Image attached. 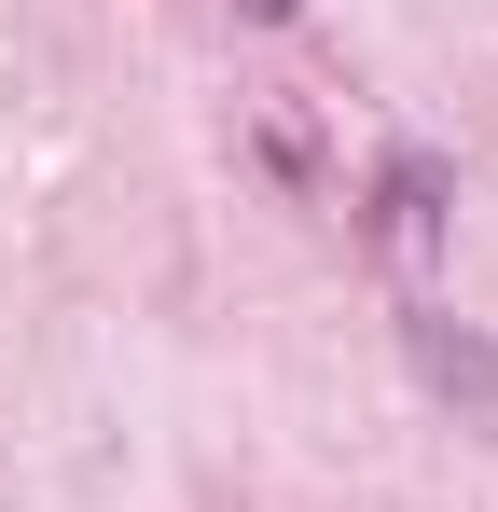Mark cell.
<instances>
[{
	"instance_id": "cell-1",
	"label": "cell",
	"mask_w": 498,
	"mask_h": 512,
	"mask_svg": "<svg viewBox=\"0 0 498 512\" xmlns=\"http://www.w3.org/2000/svg\"><path fill=\"white\" fill-rule=\"evenodd\" d=\"M443 222H457V167H443L429 139H388V153H374V250H388V263H429Z\"/></svg>"
},
{
	"instance_id": "cell-2",
	"label": "cell",
	"mask_w": 498,
	"mask_h": 512,
	"mask_svg": "<svg viewBox=\"0 0 498 512\" xmlns=\"http://www.w3.org/2000/svg\"><path fill=\"white\" fill-rule=\"evenodd\" d=\"M402 360L429 402H457L471 429H498V333H471V319H443V305H402Z\"/></svg>"
}]
</instances>
